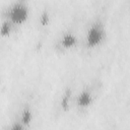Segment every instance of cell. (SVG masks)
I'll use <instances>...</instances> for the list:
<instances>
[{"instance_id": "obj_5", "label": "cell", "mask_w": 130, "mask_h": 130, "mask_svg": "<svg viewBox=\"0 0 130 130\" xmlns=\"http://www.w3.org/2000/svg\"><path fill=\"white\" fill-rule=\"evenodd\" d=\"M31 118H32V114H31V111L29 109H24L21 113V117H20V121L24 126L25 125H28L31 121Z\"/></svg>"}, {"instance_id": "obj_4", "label": "cell", "mask_w": 130, "mask_h": 130, "mask_svg": "<svg viewBox=\"0 0 130 130\" xmlns=\"http://www.w3.org/2000/svg\"><path fill=\"white\" fill-rule=\"evenodd\" d=\"M76 44H77V38L72 32L64 34L60 40V45L64 50H71L75 48Z\"/></svg>"}, {"instance_id": "obj_1", "label": "cell", "mask_w": 130, "mask_h": 130, "mask_svg": "<svg viewBox=\"0 0 130 130\" xmlns=\"http://www.w3.org/2000/svg\"><path fill=\"white\" fill-rule=\"evenodd\" d=\"M28 15L29 9L27 3L24 0H18L9 7L7 20H9L13 25H20L27 20Z\"/></svg>"}, {"instance_id": "obj_2", "label": "cell", "mask_w": 130, "mask_h": 130, "mask_svg": "<svg viewBox=\"0 0 130 130\" xmlns=\"http://www.w3.org/2000/svg\"><path fill=\"white\" fill-rule=\"evenodd\" d=\"M106 31L104 28V25L101 22H94L92 23L89 28L87 29L85 42L88 48H95L100 46L104 40H105Z\"/></svg>"}, {"instance_id": "obj_3", "label": "cell", "mask_w": 130, "mask_h": 130, "mask_svg": "<svg viewBox=\"0 0 130 130\" xmlns=\"http://www.w3.org/2000/svg\"><path fill=\"white\" fill-rule=\"evenodd\" d=\"M92 101H93V98H92L91 91L88 89H83L82 91H80V93L76 99L77 106L82 109L88 108L92 104Z\"/></svg>"}, {"instance_id": "obj_6", "label": "cell", "mask_w": 130, "mask_h": 130, "mask_svg": "<svg viewBox=\"0 0 130 130\" xmlns=\"http://www.w3.org/2000/svg\"><path fill=\"white\" fill-rule=\"evenodd\" d=\"M12 27H13V24H12L9 20L4 21L3 24H2V26H1V34H2V36H7V35H9V32H10L11 29H12Z\"/></svg>"}]
</instances>
